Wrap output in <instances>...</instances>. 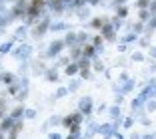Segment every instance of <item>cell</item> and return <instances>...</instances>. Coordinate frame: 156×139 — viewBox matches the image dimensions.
<instances>
[{"label":"cell","instance_id":"3","mask_svg":"<svg viewBox=\"0 0 156 139\" xmlns=\"http://www.w3.org/2000/svg\"><path fill=\"white\" fill-rule=\"evenodd\" d=\"M30 52H32V50H30V46H22V48L16 52V56H18V58H28V56H30Z\"/></svg>","mask_w":156,"mask_h":139},{"label":"cell","instance_id":"17","mask_svg":"<svg viewBox=\"0 0 156 139\" xmlns=\"http://www.w3.org/2000/svg\"><path fill=\"white\" fill-rule=\"evenodd\" d=\"M2 6H4V2H2V0H0V8H2Z\"/></svg>","mask_w":156,"mask_h":139},{"label":"cell","instance_id":"4","mask_svg":"<svg viewBox=\"0 0 156 139\" xmlns=\"http://www.w3.org/2000/svg\"><path fill=\"white\" fill-rule=\"evenodd\" d=\"M60 48H62V42H54V44L50 46V50H48V54H50V56L58 54V52H60Z\"/></svg>","mask_w":156,"mask_h":139},{"label":"cell","instance_id":"11","mask_svg":"<svg viewBox=\"0 0 156 139\" xmlns=\"http://www.w3.org/2000/svg\"><path fill=\"white\" fill-rule=\"evenodd\" d=\"M148 4H150V2H148V0H140V2H138V6H140V8H146Z\"/></svg>","mask_w":156,"mask_h":139},{"label":"cell","instance_id":"15","mask_svg":"<svg viewBox=\"0 0 156 139\" xmlns=\"http://www.w3.org/2000/svg\"><path fill=\"white\" fill-rule=\"evenodd\" d=\"M50 139H60V135H50Z\"/></svg>","mask_w":156,"mask_h":139},{"label":"cell","instance_id":"8","mask_svg":"<svg viewBox=\"0 0 156 139\" xmlns=\"http://www.w3.org/2000/svg\"><path fill=\"white\" fill-rule=\"evenodd\" d=\"M88 14H90V12H88V8H82V10H80V18H86Z\"/></svg>","mask_w":156,"mask_h":139},{"label":"cell","instance_id":"5","mask_svg":"<svg viewBox=\"0 0 156 139\" xmlns=\"http://www.w3.org/2000/svg\"><path fill=\"white\" fill-rule=\"evenodd\" d=\"M112 131H114V129H112V125H102V127H100V133L106 135V137H110Z\"/></svg>","mask_w":156,"mask_h":139},{"label":"cell","instance_id":"14","mask_svg":"<svg viewBox=\"0 0 156 139\" xmlns=\"http://www.w3.org/2000/svg\"><path fill=\"white\" fill-rule=\"evenodd\" d=\"M0 50H2V52H8V50H10V44H4V46H2Z\"/></svg>","mask_w":156,"mask_h":139},{"label":"cell","instance_id":"16","mask_svg":"<svg viewBox=\"0 0 156 139\" xmlns=\"http://www.w3.org/2000/svg\"><path fill=\"white\" fill-rule=\"evenodd\" d=\"M116 2H118V4H122V2H126V0H116Z\"/></svg>","mask_w":156,"mask_h":139},{"label":"cell","instance_id":"12","mask_svg":"<svg viewBox=\"0 0 156 139\" xmlns=\"http://www.w3.org/2000/svg\"><path fill=\"white\" fill-rule=\"evenodd\" d=\"M76 70H78V66H68V70H66V72H68V74H74Z\"/></svg>","mask_w":156,"mask_h":139},{"label":"cell","instance_id":"18","mask_svg":"<svg viewBox=\"0 0 156 139\" xmlns=\"http://www.w3.org/2000/svg\"><path fill=\"white\" fill-rule=\"evenodd\" d=\"M10 2H14V0H10Z\"/></svg>","mask_w":156,"mask_h":139},{"label":"cell","instance_id":"9","mask_svg":"<svg viewBox=\"0 0 156 139\" xmlns=\"http://www.w3.org/2000/svg\"><path fill=\"white\" fill-rule=\"evenodd\" d=\"M64 28H66V24H62V22L54 24V30H64Z\"/></svg>","mask_w":156,"mask_h":139},{"label":"cell","instance_id":"6","mask_svg":"<svg viewBox=\"0 0 156 139\" xmlns=\"http://www.w3.org/2000/svg\"><path fill=\"white\" fill-rule=\"evenodd\" d=\"M112 32H114V28H112V26H104V34H106V38H108V40H112V38H114V34H112Z\"/></svg>","mask_w":156,"mask_h":139},{"label":"cell","instance_id":"2","mask_svg":"<svg viewBox=\"0 0 156 139\" xmlns=\"http://www.w3.org/2000/svg\"><path fill=\"white\" fill-rule=\"evenodd\" d=\"M90 108H92L90 98H84L82 101H80V111H82V113H88V111H90Z\"/></svg>","mask_w":156,"mask_h":139},{"label":"cell","instance_id":"7","mask_svg":"<svg viewBox=\"0 0 156 139\" xmlns=\"http://www.w3.org/2000/svg\"><path fill=\"white\" fill-rule=\"evenodd\" d=\"M24 34H26V28H18V30H16V38H22Z\"/></svg>","mask_w":156,"mask_h":139},{"label":"cell","instance_id":"10","mask_svg":"<svg viewBox=\"0 0 156 139\" xmlns=\"http://www.w3.org/2000/svg\"><path fill=\"white\" fill-rule=\"evenodd\" d=\"M110 111H112V117H118V115H120V109H118V108H112Z\"/></svg>","mask_w":156,"mask_h":139},{"label":"cell","instance_id":"1","mask_svg":"<svg viewBox=\"0 0 156 139\" xmlns=\"http://www.w3.org/2000/svg\"><path fill=\"white\" fill-rule=\"evenodd\" d=\"M64 123L70 127V129H74V131H76L78 127H80V113H74V115L66 117V121H64Z\"/></svg>","mask_w":156,"mask_h":139},{"label":"cell","instance_id":"13","mask_svg":"<svg viewBox=\"0 0 156 139\" xmlns=\"http://www.w3.org/2000/svg\"><path fill=\"white\" fill-rule=\"evenodd\" d=\"M4 81H6V84H10V81H12V76H10V74H6V76H4Z\"/></svg>","mask_w":156,"mask_h":139}]
</instances>
